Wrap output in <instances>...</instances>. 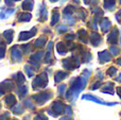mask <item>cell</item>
I'll return each instance as SVG.
<instances>
[{
    "mask_svg": "<svg viewBox=\"0 0 121 120\" xmlns=\"http://www.w3.org/2000/svg\"><path fill=\"white\" fill-rule=\"evenodd\" d=\"M22 6L25 9L28 8V10H32V8H33V1H32V0H27V1L22 4Z\"/></svg>",
    "mask_w": 121,
    "mask_h": 120,
    "instance_id": "1",
    "label": "cell"
},
{
    "mask_svg": "<svg viewBox=\"0 0 121 120\" xmlns=\"http://www.w3.org/2000/svg\"><path fill=\"white\" fill-rule=\"evenodd\" d=\"M104 5H105V8H106V9L114 8V5H115V3H114V0H105Z\"/></svg>",
    "mask_w": 121,
    "mask_h": 120,
    "instance_id": "2",
    "label": "cell"
},
{
    "mask_svg": "<svg viewBox=\"0 0 121 120\" xmlns=\"http://www.w3.org/2000/svg\"><path fill=\"white\" fill-rule=\"evenodd\" d=\"M3 54H4V51H3V49H1V48H0V57H1V56H3Z\"/></svg>",
    "mask_w": 121,
    "mask_h": 120,
    "instance_id": "3",
    "label": "cell"
},
{
    "mask_svg": "<svg viewBox=\"0 0 121 120\" xmlns=\"http://www.w3.org/2000/svg\"><path fill=\"white\" fill-rule=\"evenodd\" d=\"M51 1H56V0H51Z\"/></svg>",
    "mask_w": 121,
    "mask_h": 120,
    "instance_id": "4",
    "label": "cell"
},
{
    "mask_svg": "<svg viewBox=\"0 0 121 120\" xmlns=\"http://www.w3.org/2000/svg\"><path fill=\"white\" fill-rule=\"evenodd\" d=\"M119 14H120V15H121V11H120V13H119Z\"/></svg>",
    "mask_w": 121,
    "mask_h": 120,
    "instance_id": "5",
    "label": "cell"
},
{
    "mask_svg": "<svg viewBox=\"0 0 121 120\" xmlns=\"http://www.w3.org/2000/svg\"><path fill=\"white\" fill-rule=\"evenodd\" d=\"M120 1H121V0H120Z\"/></svg>",
    "mask_w": 121,
    "mask_h": 120,
    "instance_id": "6",
    "label": "cell"
}]
</instances>
